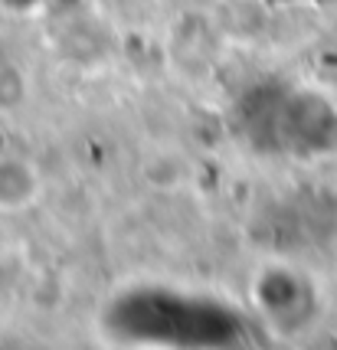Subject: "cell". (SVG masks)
Here are the masks:
<instances>
[{"label":"cell","mask_w":337,"mask_h":350,"mask_svg":"<svg viewBox=\"0 0 337 350\" xmlns=\"http://www.w3.org/2000/svg\"><path fill=\"white\" fill-rule=\"evenodd\" d=\"M40 197V174L30 161L3 154L0 157V213L27 210Z\"/></svg>","instance_id":"1"}]
</instances>
